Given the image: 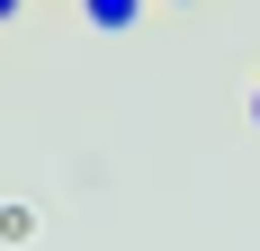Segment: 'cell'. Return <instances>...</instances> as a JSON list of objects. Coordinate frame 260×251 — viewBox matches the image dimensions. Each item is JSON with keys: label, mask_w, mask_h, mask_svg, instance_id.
<instances>
[{"label": "cell", "mask_w": 260, "mask_h": 251, "mask_svg": "<svg viewBox=\"0 0 260 251\" xmlns=\"http://www.w3.org/2000/svg\"><path fill=\"white\" fill-rule=\"evenodd\" d=\"M81 18L99 27V36H126V27L144 18V0H81Z\"/></svg>", "instance_id": "6da1fadb"}, {"label": "cell", "mask_w": 260, "mask_h": 251, "mask_svg": "<svg viewBox=\"0 0 260 251\" xmlns=\"http://www.w3.org/2000/svg\"><path fill=\"white\" fill-rule=\"evenodd\" d=\"M27 233H36V206L9 198V206H0V242H27Z\"/></svg>", "instance_id": "7a4b0ae2"}, {"label": "cell", "mask_w": 260, "mask_h": 251, "mask_svg": "<svg viewBox=\"0 0 260 251\" xmlns=\"http://www.w3.org/2000/svg\"><path fill=\"white\" fill-rule=\"evenodd\" d=\"M251 125H260V81H251Z\"/></svg>", "instance_id": "3957f363"}, {"label": "cell", "mask_w": 260, "mask_h": 251, "mask_svg": "<svg viewBox=\"0 0 260 251\" xmlns=\"http://www.w3.org/2000/svg\"><path fill=\"white\" fill-rule=\"evenodd\" d=\"M0 18H18V0H0Z\"/></svg>", "instance_id": "277c9868"}]
</instances>
